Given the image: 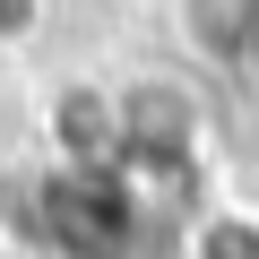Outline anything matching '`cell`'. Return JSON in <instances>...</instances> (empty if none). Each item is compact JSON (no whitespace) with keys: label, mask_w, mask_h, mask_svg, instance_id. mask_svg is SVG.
Listing matches in <instances>:
<instances>
[{"label":"cell","mask_w":259,"mask_h":259,"mask_svg":"<svg viewBox=\"0 0 259 259\" xmlns=\"http://www.w3.org/2000/svg\"><path fill=\"white\" fill-rule=\"evenodd\" d=\"M121 95V173L156 190V182H190L199 147H207V104L190 78H164V69H139Z\"/></svg>","instance_id":"obj_1"},{"label":"cell","mask_w":259,"mask_h":259,"mask_svg":"<svg viewBox=\"0 0 259 259\" xmlns=\"http://www.w3.org/2000/svg\"><path fill=\"white\" fill-rule=\"evenodd\" d=\"M35 216H44V242L61 259H130L139 225H147L130 173H69V164L35 190Z\"/></svg>","instance_id":"obj_2"},{"label":"cell","mask_w":259,"mask_h":259,"mask_svg":"<svg viewBox=\"0 0 259 259\" xmlns=\"http://www.w3.org/2000/svg\"><path fill=\"white\" fill-rule=\"evenodd\" d=\"M44 18H52L44 0H0V52H26L44 35Z\"/></svg>","instance_id":"obj_6"},{"label":"cell","mask_w":259,"mask_h":259,"mask_svg":"<svg viewBox=\"0 0 259 259\" xmlns=\"http://www.w3.org/2000/svg\"><path fill=\"white\" fill-rule=\"evenodd\" d=\"M52 147L69 173H121V95L95 78H69L52 95Z\"/></svg>","instance_id":"obj_3"},{"label":"cell","mask_w":259,"mask_h":259,"mask_svg":"<svg viewBox=\"0 0 259 259\" xmlns=\"http://www.w3.org/2000/svg\"><path fill=\"white\" fill-rule=\"evenodd\" d=\"M242 26H250V0H182V35H190V52H207V61H242Z\"/></svg>","instance_id":"obj_4"},{"label":"cell","mask_w":259,"mask_h":259,"mask_svg":"<svg viewBox=\"0 0 259 259\" xmlns=\"http://www.w3.org/2000/svg\"><path fill=\"white\" fill-rule=\"evenodd\" d=\"M250 87H259V0H250V26H242V61H233Z\"/></svg>","instance_id":"obj_7"},{"label":"cell","mask_w":259,"mask_h":259,"mask_svg":"<svg viewBox=\"0 0 259 259\" xmlns=\"http://www.w3.org/2000/svg\"><path fill=\"white\" fill-rule=\"evenodd\" d=\"M190 259H259V216L207 207V216L190 225Z\"/></svg>","instance_id":"obj_5"}]
</instances>
